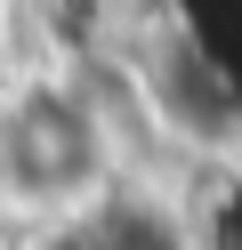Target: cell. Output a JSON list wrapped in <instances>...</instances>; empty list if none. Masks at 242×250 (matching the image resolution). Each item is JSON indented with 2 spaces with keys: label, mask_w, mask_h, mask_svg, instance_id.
Instances as JSON below:
<instances>
[{
  "label": "cell",
  "mask_w": 242,
  "mask_h": 250,
  "mask_svg": "<svg viewBox=\"0 0 242 250\" xmlns=\"http://www.w3.org/2000/svg\"><path fill=\"white\" fill-rule=\"evenodd\" d=\"M57 250H177V242H170V226H154V218H137V210H97V202H81Z\"/></svg>",
  "instance_id": "cell-2"
},
{
  "label": "cell",
  "mask_w": 242,
  "mask_h": 250,
  "mask_svg": "<svg viewBox=\"0 0 242 250\" xmlns=\"http://www.w3.org/2000/svg\"><path fill=\"white\" fill-rule=\"evenodd\" d=\"M0 153H8V178L32 202H57V210H81L105 186V129L73 89H24L8 105Z\"/></svg>",
  "instance_id": "cell-1"
}]
</instances>
